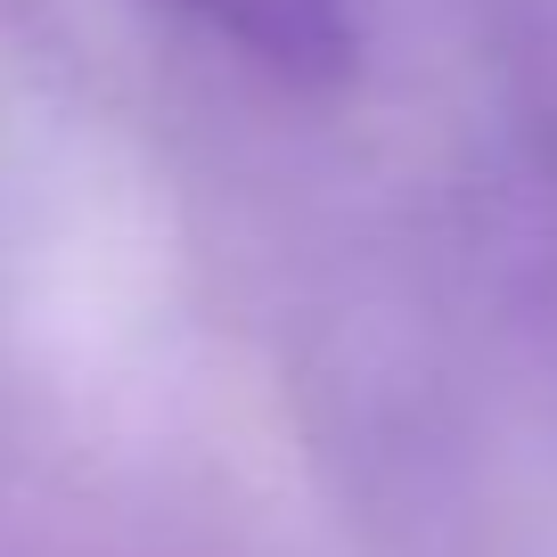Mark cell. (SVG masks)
I'll list each match as a JSON object with an SVG mask.
<instances>
[{
  "label": "cell",
  "instance_id": "obj_1",
  "mask_svg": "<svg viewBox=\"0 0 557 557\" xmlns=\"http://www.w3.org/2000/svg\"><path fill=\"white\" fill-rule=\"evenodd\" d=\"M181 9L213 34H230L271 74H296V83H329L352 50L345 0H181Z\"/></svg>",
  "mask_w": 557,
  "mask_h": 557
}]
</instances>
